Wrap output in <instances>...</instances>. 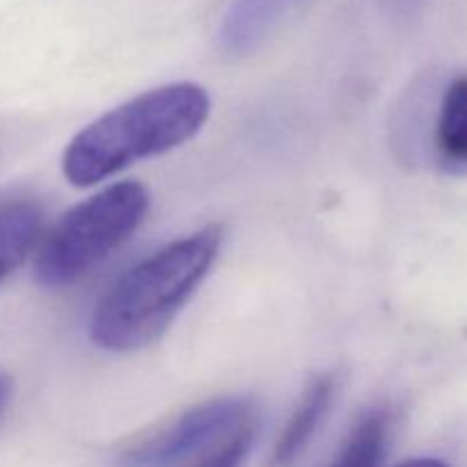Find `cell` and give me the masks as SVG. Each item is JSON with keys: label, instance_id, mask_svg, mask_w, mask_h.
<instances>
[{"label": "cell", "instance_id": "obj_1", "mask_svg": "<svg viewBox=\"0 0 467 467\" xmlns=\"http://www.w3.org/2000/svg\"><path fill=\"white\" fill-rule=\"evenodd\" d=\"M222 242V226H205L128 269L96 304L91 342L117 354L150 345L208 276Z\"/></svg>", "mask_w": 467, "mask_h": 467}, {"label": "cell", "instance_id": "obj_2", "mask_svg": "<svg viewBox=\"0 0 467 467\" xmlns=\"http://www.w3.org/2000/svg\"><path fill=\"white\" fill-rule=\"evenodd\" d=\"M210 96L194 82H173L135 96L82 128L62 158L71 185L89 187L140 160L178 149L203 128Z\"/></svg>", "mask_w": 467, "mask_h": 467}, {"label": "cell", "instance_id": "obj_3", "mask_svg": "<svg viewBox=\"0 0 467 467\" xmlns=\"http://www.w3.org/2000/svg\"><path fill=\"white\" fill-rule=\"evenodd\" d=\"M149 213V192L132 181L114 182L68 210L46 235L35 274L44 287H64L89 274L137 231Z\"/></svg>", "mask_w": 467, "mask_h": 467}, {"label": "cell", "instance_id": "obj_4", "mask_svg": "<svg viewBox=\"0 0 467 467\" xmlns=\"http://www.w3.org/2000/svg\"><path fill=\"white\" fill-rule=\"evenodd\" d=\"M254 401L246 397H222L194 406L164 431L132 447L119 459V467H171L254 420Z\"/></svg>", "mask_w": 467, "mask_h": 467}, {"label": "cell", "instance_id": "obj_5", "mask_svg": "<svg viewBox=\"0 0 467 467\" xmlns=\"http://www.w3.org/2000/svg\"><path fill=\"white\" fill-rule=\"evenodd\" d=\"M304 0H231L219 27V46L231 57L258 48Z\"/></svg>", "mask_w": 467, "mask_h": 467}, {"label": "cell", "instance_id": "obj_6", "mask_svg": "<svg viewBox=\"0 0 467 467\" xmlns=\"http://www.w3.org/2000/svg\"><path fill=\"white\" fill-rule=\"evenodd\" d=\"M333 392H336V377L333 374H322L310 383L308 390L301 397L299 406L292 413L290 422L278 436L272 456L274 467H290L304 454V450L310 445L319 424L331 409Z\"/></svg>", "mask_w": 467, "mask_h": 467}, {"label": "cell", "instance_id": "obj_7", "mask_svg": "<svg viewBox=\"0 0 467 467\" xmlns=\"http://www.w3.org/2000/svg\"><path fill=\"white\" fill-rule=\"evenodd\" d=\"M44 228V213L30 199L0 201V283L32 254Z\"/></svg>", "mask_w": 467, "mask_h": 467}, {"label": "cell", "instance_id": "obj_8", "mask_svg": "<svg viewBox=\"0 0 467 467\" xmlns=\"http://www.w3.org/2000/svg\"><path fill=\"white\" fill-rule=\"evenodd\" d=\"M436 149L447 167L467 171V76L456 78L442 96L436 121Z\"/></svg>", "mask_w": 467, "mask_h": 467}, {"label": "cell", "instance_id": "obj_9", "mask_svg": "<svg viewBox=\"0 0 467 467\" xmlns=\"http://www.w3.org/2000/svg\"><path fill=\"white\" fill-rule=\"evenodd\" d=\"M390 415L372 410L365 415L328 467H381L390 447Z\"/></svg>", "mask_w": 467, "mask_h": 467}, {"label": "cell", "instance_id": "obj_10", "mask_svg": "<svg viewBox=\"0 0 467 467\" xmlns=\"http://www.w3.org/2000/svg\"><path fill=\"white\" fill-rule=\"evenodd\" d=\"M255 436H258V422L254 418L233 433H228L223 441H219V445L208 456H203L194 467H242L246 456H249L251 447H254Z\"/></svg>", "mask_w": 467, "mask_h": 467}, {"label": "cell", "instance_id": "obj_11", "mask_svg": "<svg viewBox=\"0 0 467 467\" xmlns=\"http://www.w3.org/2000/svg\"><path fill=\"white\" fill-rule=\"evenodd\" d=\"M9 400H12V379H9L7 374L0 372V418H3Z\"/></svg>", "mask_w": 467, "mask_h": 467}, {"label": "cell", "instance_id": "obj_12", "mask_svg": "<svg viewBox=\"0 0 467 467\" xmlns=\"http://www.w3.org/2000/svg\"><path fill=\"white\" fill-rule=\"evenodd\" d=\"M397 467H450L447 463L438 459H413V461H406V463L397 465Z\"/></svg>", "mask_w": 467, "mask_h": 467}]
</instances>
